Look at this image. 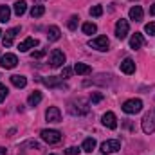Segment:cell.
<instances>
[{
  "label": "cell",
  "instance_id": "cell-37",
  "mask_svg": "<svg viewBox=\"0 0 155 155\" xmlns=\"http://www.w3.org/2000/svg\"><path fill=\"white\" fill-rule=\"evenodd\" d=\"M2 35H4V33H2V31H0V38H2Z\"/></svg>",
  "mask_w": 155,
  "mask_h": 155
},
{
  "label": "cell",
  "instance_id": "cell-30",
  "mask_svg": "<svg viewBox=\"0 0 155 155\" xmlns=\"http://www.w3.org/2000/svg\"><path fill=\"white\" fill-rule=\"evenodd\" d=\"M103 99V94L101 92H94L92 96H90V103H99Z\"/></svg>",
  "mask_w": 155,
  "mask_h": 155
},
{
  "label": "cell",
  "instance_id": "cell-17",
  "mask_svg": "<svg viewBox=\"0 0 155 155\" xmlns=\"http://www.w3.org/2000/svg\"><path fill=\"white\" fill-rule=\"evenodd\" d=\"M143 45H144V38H143L141 33L132 35V38H130V47H132V49H141Z\"/></svg>",
  "mask_w": 155,
  "mask_h": 155
},
{
  "label": "cell",
  "instance_id": "cell-28",
  "mask_svg": "<svg viewBox=\"0 0 155 155\" xmlns=\"http://www.w3.org/2000/svg\"><path fill=\"white\" fill-rule=\"evenodd\" d=\"M78 20H79V18H78L76 15L71 16V20H69V29H71V31H76L78 29Z\"/></svg>",
  "mask_w": 155,
  "mask_h": 155
},
{
  "label": "cell",
  "instance_id": "cell-24",
  "mask_svg": "<svg viewBox=\"0 0 155 155\" xmlns=\"http://www.w3.org/2000/svg\"><path fill=\"white\" fill-rule=\"evenodd\" d=\"M40 101H41V92H38V90H35V92L29 96V99H27L29 107H36V105H40Z\"/></svg>",
  "mask_w": 155,
  "mask_h": 155
},
{
  "label": "cell",
  "instance_id": "cell-6",
  "mask_svg": "<svg viewBox=\"0 0 155 155\" xmlns=\"http://www.w3.org/2000/svg\"><path fill=\"white\" fill-rule=\"evenodd\" d=\"M117 150H121V141L119 139H110V141H105L101 144V152L107 155V153H114Z\"/></svg>",
  "mask_w": 155,
  "mask_h": 155
},
{
  "label": "cell",
  "instance_id": "cell-34",
  "mask_svg": "<svg viewBox=\"0 0 155 155\" xmlns=\"http://www.w3.org/2000/svg\"><path fill=\"white\" fill-rule=\"evenodd\" d=\"M45 52H47V51H43V49H41V51H33V54H31V56L38 60V58H43V56H45Z\"/></svg>",
  "mask_w": 155,
  "mask_h": 155
},
{
  "label": "cell",
  "instance_id": "cell-8",
  "mask_svg": "<svg viewBox=\"0 0 155 155\" xmlns=\"http://www.w3.org/2000/svg\"><path fill=\"white\" fill-rule=\"evenodd\" d=\"M16 63H18V58H16L15 54H11V52L4 54V56L0 58V65H2V69H15Z\"/></svg>",
  "mask_w": 155,
  "mask_h": 155
},
{
  "label": "cell",
  "instance_id": "cell-22",
  "mask_svg": "<svg viewBox=\"0 0 155 155\" xmlns=\"http://www.w3.org/2000/svg\"><path fill=\"white\" fill-rule=\"evenodd\" d=\"M13 11H15V15H16V16H22V15L27 11V4H25L24 0H18V2H15Z\"/></svg>",
  "mask_w": 155,
  "mask_h": 155
},
{
  "label": "cell",
  "instance_id": "cell-10",
  "mask_svg": "<svg viewBox=\"0 0 155 155\" xmlns=\"http://www.w3.org/2000/svg\"><path fill=\"white\" fill-rule=\"evenodd\" d=\"M20 33V27H13V29H9V31H5V35L2 36V43H4V47H11L13 45V40L15 36Z\"/></svg>",
  "mask_w": 155,
  "mask_h": 155
},
{
  "label": "cell",
  "instance_id": "cell-25",
  "mask_svg": "<svg viewBox=\"0 0 155 155\" xmlns=\"http://www.w3.org/2000/svg\"><path fill=\"white\" fill-rule=\"evenodd\" d=\"M81 29H83V33H85V35H94V33L97 31V25H96V24H92V22H87V24H83V27H81Z\"/></svg>",
  "mask_w": 155,
  "mask_h": 155
},
{
  "label": "cell",
  "instance_id": "cell-12",
  "mask_svg": "<svg viewBox=\"0 0 155 155\" xmlns=\"http://www.w3.org/2000/svg\"><path fill=\"white\" fill-rule=\"evenodd\" d=\"M103 124L107 126V128H110V130H116L117 128V119H116V114L114 112H107V114H103Z\"/></svg>",
  "mask_w": 155,
  "mask_h": 155
},
{
  "label": "cell",
  "instance_id": "cell-19",
  "mask_svg": "<svg viewBox=\"0 0 155 155\" xmlns=\"http://www.w3.org/2000/svg\"><path fill=\"white\" fill-rule=\"evenodd\" d=\"M74 72L81 74V76H87V74H90V72H92V69H90V65H87V63H81V61H78L76 65H74Z\"/></svg>",
  "mask_w": 155,
  "mask_h": 155
},
{
  "label": "cell",
  "instance_id": "cell-29",
  "mask_svg": "<svg viewBox=\"0 0 155 155\" xmlns=\"http://www.w3.org/2000/svg\"><path fill=\"white\" fill-rule=\"evenodd\" d=\"M72 72H74V69H71V67H63V71H61V78L67 79V78L72 76Z\"/></svg>",
  "mask_w": 155,
  "mask_h": 155
},
{
  "label": "cell",
  "instance_id": "cell-32",
  "mask_svg": "<svg viewBox=\"0 0 155 155\" xmlns=\"http://www.w3.org/2000/svg\"><path fill=\"white\" fill-rule=\"evenodd\" d=\"M144 31H146L148 35H155V22H150V24H146Z\"/></svg>",
  "mask_w": 155,
  "mask_h": 155
},
{
  "label": "cell",
  "instance_id": "cell-20",
  "mask_svg": "<svg viewBox=\"0 0 155 155\" xmlns=\"http://www.w3.org/2000/svg\"><path fill=\"white\" fill-rule=\"evenodd\" d=\"M94 148H96V139H94V137H87V139L83 141V144H81V150L87 152V153H92Z\"/></svg>",
  "mask_w": 155,
  "mask_h": 155
},
{
  "label": "cell",
  "instance_id": "cell-9",
  "mask_svg": "<svg viewBox=\"0 0 155 155\" xmlns=\"http://www.w3.org/2000/svg\"><path fill=\"white\" fill-rule=\"evenodd\" d=\"M45 119H47L49 123H60V121H61V112H60V108H58V107H49L47 112H45Z\"/></svg>",
  "mask_w": 155,
  "mask_h": 155
},
{
  "label": "cell",
  "instance_id": "cell-15",
  "mask_svg": "<svg viewBox=\"0 0 155 155\" xmlns=\"http://www.w3.org/2000/svg\"><path fill=\"white\" fill-rule=\"evenodd\" d=\"M41 81H43V85H47V87H58V88H65V83H63L60 78L49 76V78H43Z\"/></svg>",
  "mask_w": 155,
  "mask_h": 155
},
{
  "label": "cell",
  "instance_id": "cell-14",
  "mask_svg": "<svg viewBox=\"0 0 155 155\" xmlns=\"http://www.w3.org/2000/svg\"><path fill=\"white\" fill-rule=\"evenodd\" d=\"M38 45V40L36 38H25L20 45H18V51L20 52H27L29 49H33V47H36Z\"/></svg>",
  "mask_w": 155,
  "mask_h": 155
},
{
  "label": "cell",
  "instance_id": "cell-11",
  "mask_svg": "<svg viewBox=\"0 0 155 155\" xmlns=\"http://www.w3.org/2000/svg\"><path fill=\"white\" fill-rule=\"evenodd\" d=\"M71 112L74 114V116H83V114H87L88 112V107H87V103H83V101H72L71 103Z\"/></svg>",
  "mask_w": 155,
  "mask_h": 155
},
{
  "label": "cell",
  "instance_id": "cell-13",
  "mask_svg": "<svg viewBox=\"0 0 155 155\" xmlns=\"http://www.w3.org/2000/svg\"><path fill=\"white\" fill-rule=\"evenodd\" d=\"M121 71H123L124 74H134V72H135V61H134L132 58H124V60L121 61Z\"/></svg>",
  "mask_w": 155,
  "mask_h": 155
},
{
  "label": "cell",
  "instance_id": "cell-21",
  "mask_svg": "<svg viewBox=\"0 0 155 155\" xmlns=\"http://www.w3.org/2000/svg\"><path fill=\"white\" fill-rule=\"evenodd\" d=\"M11 83H13L16 88H24V87L27 85V78L20 76V74H15V76H11Z\"/></svg>",
  "mask_w": 155,
  "mask_h": 155
},
{
  "label": "cell",
  "instance_id": "cell-27",
  "mask_svg": "<svg viewBox=\"0 0 155 155\" xmlns=\"http://www.w3.org/2000/svg\"><path fill=\"white\" fill-rule=\"evenodd\" d=\"M103 15V7L101 5H94V7H90V16H101Z\"/></svg>",
  "mask_w": 155,
  "mask_h": 155
},
{
  "label": "cell",
  "instance_id": "cell-4",
  "mask_svg": "<svg viewBox=\"0 0 155 155\" xmlns=\"http://www.w3.org/2000/svg\"><path fill=\"white\" fill-rule=\"evenodd\" d=\"M88 47H92V49H96V51H108L110 41H108L107 36H97V38H92L88 41Z\"/></svg>",
  "mask_w": 155,
  "mask_h": 155
},
{
  "label": "cell",
  "instance_id": "cell-3",
  "mask_svg": "<svg viewBox=\"0 0 155 155\" xmlns=\"http://www.w3.org/2000/svg\"><path fill=\"white\" fill-rule=\"evenodd\" d=\"M143 132L144 134H153L155 132V112L150 110L143 117Z\"/></svg>",
  "mask_w": 155,
  "mask_h": 155
},
{
  "label": "cell",
  "instance_id": "cell-31",
  "mask_svg": "<svg viewBox=\"0 0 155 155\" xmlns=\"http://www.w3.org/2000/svg\"><path fill=\"white\" fill-rule=\"evenodd\" d=\"M7 92H9V90H7V87L0 83V103H2V101H4V99L7 97Z\"/></svg>",
  "mask_w": 155,
  "mask_h": 155
},
{
  "label": "cell",
  "instance_id": "cell-7",
  "mask_svg": "<svg viewBox=\"0 0 155 155\" xmlns=\"http://www.w3.org/2000/svg\"><path fill=\"white\" fill-rule=\"evenodd\" d=\"M63 63H65V54H63V51L54 49V51L51 52V67L58 69V67H61Z\"/></svg>",
  "mask_w": 155,
  "mask_h": 155
},
{
  "label": "cell",
  "instance_id": "cell-16",
  "mask_svg": "<svg viewBox=\"0 0 155 155\" xmlns=\"http://www.w3.org/2000/svg\"><path fill=\"white\" fill-rule=\"evenodd\" d=\"M143 16H144V13H143V7H141V5H134V7L130 9V20H134V22H141Z\"/></svg>",
  "mask_w": 155,
  "mask_h": 155
},
{
  "label": "cell",
  "instance_id": "cell-36",
  "mask_svg": "<svg viewBox=\"0 0 155 155\" xmlns=\"http://www.w3.org/2000/svg\"><path fill=\"white\" fill-rule=\"evenodd\" d=\"M5 152H7L5 148H0V155H5Z\"/></svg>",
  "mask_w": 155,
  "mask_h": 155
},
{
  "label": "cell",
  "instance_id": "cell-1",
  "mask_svg": "<svg viewBox=\"0 0 155 155\" xmlns=\"http://www.w3.org/2000/svg\"><path fill=\"white\" fill-rule=\"evenodd\" d=\"M121 108H123V112H124V114H137V112H141V110H143V101L134 97V99L124 101Z\"/></svg>",
  "mask_w": 155,
  "mask_h": 155
},
{
  "label": "cell",
  "instance_id": "cell-2",
  "mask_svg": "<svg viewBox=\"0 0 155 155\" xmlns=\"http://www.w3.org/2000/svg\"><path fill=\"white\" fill-rule=\"evenodd\" d=\"M40 135H41V139H43L45 143H49V144H58V143L61 141V132H58V130H51V128L47 130V128H45V130H41Z\"/></svg>",
  "mask_w": 155,
  "mask_h": 155
},
{
  "label": "cell",
  "instance_id": "cell-38",
  "mask_svg": "<svg viewBox=\"0 0 155 155\" xmlns=\"http://www.w3.org/2000/svg\"><path fill=\"white\" fill-rule=\"evenodd\" d=\"M51 155H54V153H51Z\"/></svg>",
  "mask_w": 155,
  "mask_h": 155
},
{
  "label": "cell",
  "instance_id": "cell-5",
  "mask_svg": "<svg viewBox=\"0 0 155 155\" xmlns=\"http://www.w3.org/2000/svg\"><path fill=\"white\" fill-rule=\"evenodd\" d=\"M128 31H130V25H128V20H124V18H121V20H117L116 24V36L119 40H124L128 36Z\"/></svg>",
  "mask_w": 155,
  "mask_h": 155
},
{
  "label": "cell",
  "instance_id": "cell-33",
  "mask_svg": "<svg viewBox=\"0 0 155 155\" xmlns=\"http://www.w3.org/2000/svg\"><path fill=\"white\" fill-rule=\"evenodd\" d=\"M79 152H81L79 148H76V146H71V148H67V150H65V155H78Z\"/></svg>",
  "mask_w": 155,
  "mask_h": 155
},
{
  "label": "cell",
  "instance_id": "cell-26",
  "mask_svg": "<svg viewBox=\"0 0 155 155\" xmlns=\"http://www.w3.org/2000/svg\"><path fill=\"white\" fill-rule=\"evenodd\" d=\"M43 13H45V7H43V5H40V4H38V5H35V7L31 9V16H33V18H40Z\"/></svg>",
  "mask_w": 155,
  "mask_h": 155
},
{
  "label": "cell",
  "instance_id": "cell-18",
  "mask_svg": "<svg viewBox=\"0 0 155 155\" xmlns=\"http://www.w3.org/2000/svg\"><path fill=\"white\" fill-rule=\"evenodd\" d=\"M61 36V31H60V27H56V25H51L49 27V31H47V38L49 41H58Z\"/></svg>",
  "mask_w": 155,
  "mask_h": 155
},
{
  "label": "cell",
  "instance_id": "cell-23",
  "mask_svg": "<svg viewBox=\"0 0 155 155\" xmlns=\"http://www.w3.org/2000/svg\"><path fill=\"white\" fill-rule=\"evenodd\" d=\"M9 16H11V9H9V5H0V24L9 22Z\"/></svg>",
  "mask_w": 155,
  "mask_h": 155
},
{
  "label": "cell",
  "instance_id": "cell-35",
  "mask_svg": "<svg viewBox=\"0 0 155 155\" xmlns=\"http://www.w3.org/2000/svg\"><path fill=\"white\" fill-rule=\"evenodd\" d=\"M150 15H152V16H155V4L150 7Z\"/></svg>",
  "mask_w": 155,
  "mask_h": 155
}]
</instances>
